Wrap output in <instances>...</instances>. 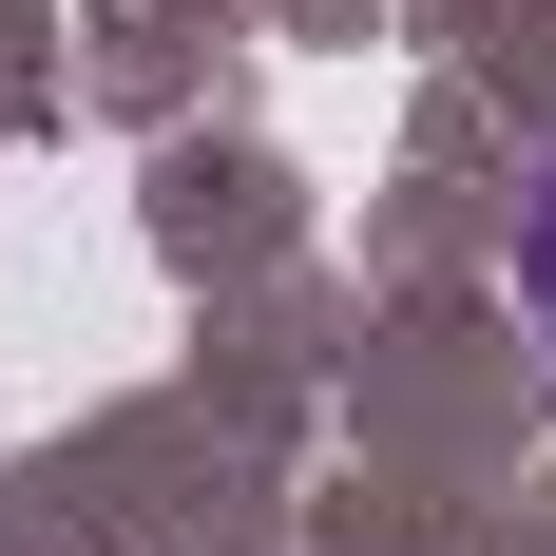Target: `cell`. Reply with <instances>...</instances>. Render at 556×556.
<instances>
[{
	"label": "cell",
	"mask_w": 556,
	"mask_h": 556,
	"mask_svg": "<svg viewBox=\"0 0 556 556\" xmlns=\"http://www.w3.org/2000/svg\"><path fill=\"white\" fill-rule=\"evenodd\" d=\"M518 307L556 327V154H538V212H518Z\"/></svg>",
	"instance_id": "6da1fadb"
}]
</instances>
